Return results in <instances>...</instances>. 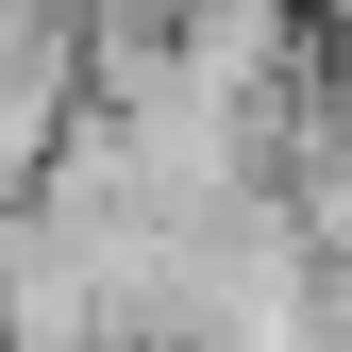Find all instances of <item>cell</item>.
Wrapping results in <instances>:
<instances>
[{
	"label": "cell",
	"instance_id": "1",
	"mask_svg": "<svg viewBox=\"0 0 352 352\" xmlns=\"http://www.w3.org/2000/svg\"><path fill=\"white\" fill-rule=\"evenodd\" d=\"M67 118H84V17L67 0H0V201L67 151Z\"/></svg>",
	"mask_w": 352,
	"mask_h": 352
},
{
	"label": "cell",
	"instance_id": "2",
	"mask_svg": "<svg viewBox=\"0 0 352 352\" xmlns=\"http://www.w3.org/2000/svg\"><path fill=\"white\" fill-rule=\"evenodd\" d=\"M336 101H352V17H336Z\"/></svg>",
	"mask_w": 352,
	"mask_h": 352
}]
</instances>
